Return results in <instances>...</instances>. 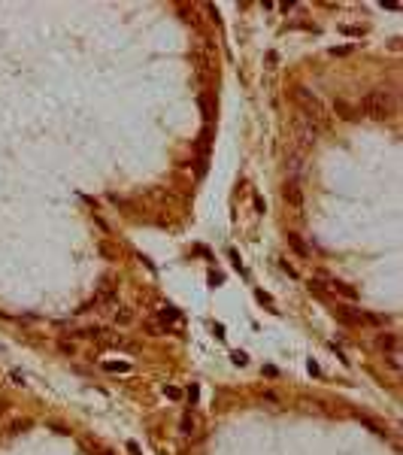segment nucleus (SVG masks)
Returning a JSON list of instances; mask_svg holds the SVG:
<instances>
[{"mask_svg":"<svg viewBox=\"0 0 403 455\" xmlns=\"http://www.w3.org/2000/svg\"><path fill=\"white\" fill-rule=\"evenodd\" d=\"M361 322L364 325H385L388 316H382V313H361Z\"/></svg>","mask_w":403,"mask_h":455,"instance_id":"obj_13","label":"nucleus"},{"mask_svg":"<svg viewBox=\"0 0 403 455\" xmlns=\"http://www.w3.org/2000/svg\"><path fill=\"white\" fill-rule=\"evenodd\" d=\"M282 200L291 204L294 210H300V207H303V188H300V182H297V179H288L285 185H282Z\"/></svg>","mask_w":403,"mask_h":455,"instance_id":"obj_4","label":"nucleus"},{"mask_svg":"<svg viewBox=\"0 0 403 455\" xmlns=\"http://www.w3.org/2000/svg\"><path fill=\"white\" fill-rule=\"evenodd\" d=\"M261 398L267 400V403H279V398H276V395H273V392H267V389H264V392H261Z\"/></svg>","mask_w":403,"mask_h":455,"instance_id":"obj_25","label":"nucleus"},{"mask_svg":"<svg viewBox=\"0 0 403 455\" xmlns=\"http://www.w3.org/2000/svg\"><path fill=\"white\" fill-rule=\"evenodd\" d=\"M294 97L300 100V113H303V115H309V118H312V121H315L318 128L325 124V118H328V110H325V107L318 104V97H315V94H312L309 88L297 85V88H294Z\"/></svg>","mask_w":403,"mask_h":455,"instance_id":"obj_2","label":"nucleus"},{"mask_svg":"<svg viewBox=\"0 0 403 455\" xmlns=\"http://www.w3.org/2000/svg\"><path fill=\"white\" fill-rule=\"evenodd\" d=\"M334 313H337V319L345 322V325H358V322H361V310H352V307H345V304H337Z\"/></svg>","mask_w":403,"mask_h":455,"instance_id":"obj_7","label":"nucleus"},{"mask_svg":"<svg viewBox=\"0 0 403 455\" xmlns=\"http://www.w3.org/2000/svg\"><path fill=\"white\" fill-rule=\"evenodd\" d=\"M179 431H182L185 437H194V434L200 431V416H197L194 410L182 413V419H179Z\"/></svg>","mask_w":403,"mask_h":455,"instance_id":"obj_5","label":"nucleus"},{"mask_svg":"<svg viewBox=\"0 0 403 455\" xmlns=\"http://www.w3.org/2000/svg\"><path fill=\"white\" fill-rule=\"evenodd\" d=\"M146 331H149L152 337H161V334H170V328H167V325H164L161 319H149V322H146Z\"/></svg>","mask_w":403,"mask_h":455,"instance_id":"obj_11","label":"nucleus"},{"mask_svg":"<svg viewBox=\"0 0 403 455\" xmlns=\"http://www.w3.org/2000/svg\"><path fill=\"white\" fill-rule=\"evenodd\" d=\"M331 291H337L340 297H345V300H358V288H352L348 283H340V280H331Z\"/></svg>","mask_w":403,"mask_h":455,"instance_id":"obj_8","label":"nucleus"},{"mask_svg":"<svg viewBox=\"0 0 403 455\" xmlns=\"http://www.w3.org/2000/svg\"><path fill=\"white\" fill-rule=\"evenodd\" d=\"M158 319H161V322H164V319H167V322H179V310H176V307H161V310H158Z\"/></svg>","mask_w":403,"mask_h":455,"instance_id":"obj_14","label":"nucleus"},{"mask_svg":"<svg viewBox=\"0 0 403 455\" xmlns=\"http://www.w3.org/2000/svg\"><path fill=\"white\" fill-rule=\"evenodd\" d=\"M9 380H12L15 386H28V383H24V373H18V370H12V373H9Z\"/></svg>","mask_w":403,"mask_h":455,"instance_id":"obj_23","label":"nucleus"},{"mask_svg":"<svg viewBox=\"0 0 403 455\" xmlns=\"http://www.w3.org/2000/svg\"><path fill=\"white\" fill-rule=\"evenodd\" d=\"M309 373H312V376H321V370H318V364H315V361H309Z\"/></svg>","mask_w":403,"mask_h":455,"instance_id":"obj_28","label":"nucleus"},{"mask_svg":"<svg viewBox=\"0 0 403 455\" xmlns=\"http://www.w3.org/2000/svg\"><path fill=\"white\" fill-rule=\"evenodd\" d=\"M127 452H130V455H140V446H137V443L130 440V443H127Z\"/></svg>","mask_w":403,"mask_h":455,"instance_id":"obj_29","label":"nucleus"},{"mask_svg":"<svg viewBox=\"0 0 403 455\" xmlns=\"http://www.w3.org/2000/svg\"><path fill=\"white\" fill-rule=\"evenodd\" d=\"M376 346L385 349V352H397V334H391V331H388V334H379V337H376Z\"/></svg>","mask_w":403,"mask_h":455,"instance_id":"obj_10","label":"nucleus"},{"mask_svg":"<svg viewBox=\"0 0 403 455\" xmlns=\"http://www.w3.org/2000/svg\"><path fill=\"white\" fill-rule=\"evenodd\" d=\"M133 322V310L130 307H118V313H115V325H130Z\"/></svg>","mask_w":403,"mask_h":455,"instance_id":"obj_12","label":"nucleus"},{"mask_svg":"<svg viewBox=\"0 0 403 455\" xmlns=\"http://www.w3.org/2000/svg\"><path fill=\"white\" fill-rule=\"evenodd\" d=\"M334 113L340 115L343 121H355V118H361L358 107H352V104H348V100H343V97H337V100H334Z\"/></svg>","mask_w":403,"mask_h":455,"instance_id":"obj_6","label":"nucleus"},{"mask_svg":"<svg viewBox=\"0 0 403 455\" xmlns=\"http://www.w3.org/2000/svg\"><path fill=\"white\" fill-rule=\"evenodd\" d=\"M230 361H233L236 367H246V364H249V358H246V352H236V349H233V355H230Z\"/></svg>","mask_w":403,"mask_h":455,"instance_id":"obj_18","label":"nucleus"},{"mask_svg":"<svg viewBox=\"0 0 403 455\" xmlns=\"http://www.w3.org/2000/svg\"><path fill=\"white\" fill-rule=\"evenodd\" d=\"M318 134H321V128H318L309 115H303L300 110L294 113V140H297L303 149H306V146H315Z\"/></svg>","mask_w":403,"mask_h":455,"instance_id":"obj_3","label":"nucleus"},{"mask_svg":"<svg viewBox=\"0 0 403 455\" xmlns=\"http://www.w3.org/2000/svg\"><path fill=\"white\" fill-rule=\"evenodd\" d=\"M288 246L294 249V255H300V258H309V246L303 243V237H300V234H294V231H291V234H288Z\"/></svg>","mask_w":403,"mask_h":455,"instance_id":"obj_9","label":"nucleus"},{"mask_svg":"<svg viewBox=\"0 0 403 455\" xmlns=\"http://www.w3.org/2000/svg\"><path fill=\"white\" fill-rule=\"evenodd\" d=\"M31 425H34V422H31V419H15V422H12V431H15V434H18V431H28V428H31Z\"/></svg>","mask_w":403,"mask_h":455,"instance_id":"obj_19","label":"nucleus"},{"mask_svg":"<svg viewBox=\"0 0 403 455\" xmlns=\"http://www.w3.org/2000/svg\"><path fill=\"white\" fill-rule=\"evenodd\" d=\"M58 349H61V352H67V355H73V352H76V346H73L70 340H61V343H58Z\"/></svg>","mask_w":403,"mask_h":455,"instance_id":"obj_22","label":"nucleus"},{"mask_svg":"<svg viewBox=\"0 0 403 455\" xmlns=\"http://www.w3.org/2000/svg\"><path fill=\"white\" fill-rule=\"evenodd\" d=\"M300 164H303V161H300V155H297V152H294V155H288V173H291V176H300V170H303Z\"/></svg>","mask_w":403,"mask_h":455,"instance_id":"obj_16","label":"nucleus"},{"mask_svg":"<svg viewBox=\"0 0 403 455\" xmlns=\"http://www.w3.org/2000/svg\"><path fill=\"white\" fill-rule=\"evenodd\" d=\"M164 395H167L170 400H179V398H182V392H179L176 386H164Z\"/></svg>","mask_w":403,"mask_h":455,"instance_id":"obj_21","label":"nucleus"},{"mask_svg":"<svg viewBox=\"0 0 403 455\" xmlns=\"http://www.w3.org/2000/svg\"><path fill=\"white\" fill-rule=\"evenodd\" d=\"M340 31H343L345 37H364V28H355V24H343Z\"/></svg>","mask_w":403,"mask_h":455,"instance_id":"obj_17","label":"nucleus"},{"mask_svg":"<svg viewBox=\"0 0 403 455\" xmlns=\"http://www.w3.org/2000/svg\"><path fill=\"white\" fill-rule=\"evenodd\" d=\"M394 94L391 91H385V88H373V91H367L364 97H361V104H358V113L361 115H370V118H391L394 115Z\"/></svg>","mask_w":403,"mask_h":455,"instance_id":"obj_1","label":"nucleus"},{"mask_svg":"<svg viewBox=\"0 0 403 455\" xmlns=\"http://www.w3.org/2000/svg\"><path fill=\"white\" fill-rule=\"evenodd\" d=\"M255 294H258V300H264V304H267V307H273V297H270V294H267V291H261V288H258V291H255Z\"/></svg>","mask_w":403,"mask_h":455,"instance_id":"obj_24","label":"nucleus"},{"mask_svg":"<svg viewBox=\"0 0 403 455\" xmlns=\"http://www.w3.org/2000/svg\"><path fill=\"white\" fill-rule=\"evenodd\" d=\"M358 422H361V425H367V428H370L373 434H382V437H385V431H382V425H379V422H373L370 416H364V413H361V416H358Z\"/></svg>","mask_w":403,"mask_h":455,"instance_id":"obj_15","label":"nucleus"},{"mask_svg":"<svg viewBox=\"0 0 403 455\" xmlns=\"http://www.w3.org/2000/svg\"><path fill=\"white\" fill-rule=\"evenodd\" d=\"M348 52H355V46H340V49H334V55H348Z\"/></svg>","mask_w":403,"mask_h":455,"instance_id":"obj_27","label":"nucleus"},{"mask_svg":"<svg viewBox=\"0 0 403 455\" xmlns=\"http://www.w3.org/2000/svg\"><path fill=\"white\" fill-rule=\"evenodd\" d=\"M279 267H282V270H285L288 276H294V280H297V270H294V267H291V264H285V261H279Z\"/></svg>","mask_w":403,"mask_h":455,"instance_id":"obj_26","label":"nucleus"},{"mask_svg":"<svg viewBox=\"0 0 403 455\" xmlns=\"http://www.w3.org/2000/svg\"><path fill=\"white\" fill-rule=\"evenodd\" d=\"M388 367H391V370L400 367V352H388Z\"/></svg>","mask_w":403,"mask_h":455,"instance_id":"obj_20","label":"nucleus"}]
</instances>
